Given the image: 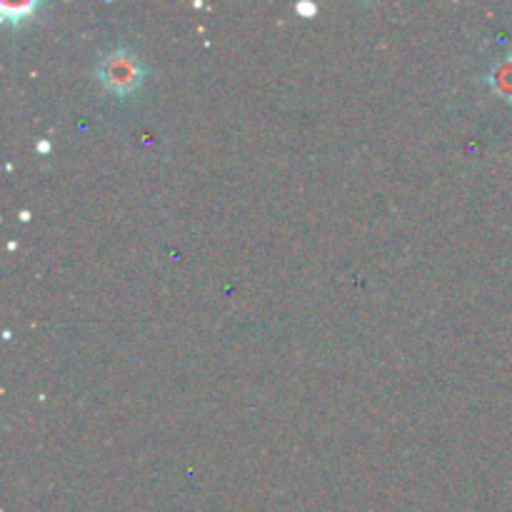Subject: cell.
Returning a JSON list of instances; mask_svg holds the SVG:
<instances>
[{"mask_svg":"<svg viewBox=\"0 0 512 512\" xmlns=\"http://www.w3.org/2000/svg\"><path fill=\"white\" fill-rule=\"evenodd\" d=\"M145 68L135 53L128 48H115L100 60L98 65V78L110 93L115 95H128L143 83Z\"/></svg>","mask_w":512,"mask_h":512,"instance_id":"1","label":"cell"},{"mask_svg":"<svg viewBox=\"0 0 512 512\" xmlns=\"http://www.w3.org/2000/svg\"><path fill=\"white\" fill-rule=\"evenodd\" d=\"M298 10H303V13H313V5H298Z\"/></svg>","mask_w":512,"mask_h":512,"instance_id":"2","label":"cell"}]
</instances>
